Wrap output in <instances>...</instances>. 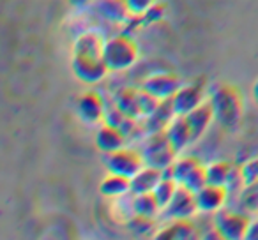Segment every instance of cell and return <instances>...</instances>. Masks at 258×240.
Masks as SVG:
<instances>
[{"instance_id":"13","label":"cell","mask_w":258,"mask_h":240,"mask_svg":"<svg viewBox=\"0 0 258 240\" xmlns=\"http://www.w3.org/2000/svg\"><path fill=\"white\" fill-rule=\"evenodd\" d=\"M187 127L191 131V136H193V141L198 140L205 131L209 129L212 122H214V113H212V106L209 101H204L198 108H195L191 113H187L186 117Z\"/></svg>"},{"instance_id":"27","label":"cell","mask_w":258,"mask_h":240,"mask_svg":"<svg viewBox=\"0 0 258 240\" xmlns=\"http://www.w3.org/2000/svg\"><path fill=\"white\" fill-rule=\"evenodd\" d=\"M129 229L137 235H147L154 229V219L151 217H140V215H133L129 219Z\"/></svg>"},{"instance_id":"12","label":"cell","mask_w":258,"mask_h":240,"mask_svg":"<svg viewBox=\"0 0 258 240\" xmlns=\"http://www.w3.org/2000/svg\"><path fill=\"white\" fill-rule=\"evenodd\" d=\"M226 198H228V191L226 187L218 186H205L202 187L198 193H195V200H197V208L202 212H218L225 205Z\"/></svg>"},{"instance_id":"9","label":"cell","mask_w":258,"mask_h":240,"mask_svg":"<svg viewBox=\"0 0 258 240\" xmlns=\"http://www.w3.org/2000/svg\"><path fill=\"white\" fill-rule=\"evenodd\" d=\"M104 99L96 90H87L76 99V113L89 126H97L104 118Z\"/></svg>"},{"instance_id":"18","label":"cell","mask_w":258,"mask_h":240,"mask_svg":"<svg viewBox=\"0 0 258 240\" xmlns=\"http://www.w3.org/2000/svg\"><path fill=\"white\" fill-rule=\"evenodd\" d=\"M161 179H163V172L144 166L133 179H129V193H133L135 196L152 193Z\"/></svg>"},{"instance_id":"22","label":"cell","mask_w":258,"mask_h":240,"mask_svg":"<svg viewBox=\"0 0 258 240\" xmlns=\"http://www.w3.org/2000/svg\"><path fill=\"white\" fill-rule=\"evenodd\" d=\"M207 168V184L209 186L225 187L230 179V173L233 170V163L230 161H216L212 165L205 166Z\"/></svg>"},{"instance_id":"28","label":"cell","mask_w":258,"mask_h":240,"mask_svg":"<svg viewBox=\"0 0 258 240\" xmlns=\"http://www.w3.org/2000/svg\"><path fill=\"white\" fill-rule=\"evenodd\" d=\"M125 6H127V11L131 15V18H142L147 13V9L152 6V2L151 0H127Z\"/></svg>"},{"instance_id":"1","label":"cell","mask_w":258,"mask_h":240,"mask_svg":"<svg viewBox=\"0 0 258 240\" xmlns=\"http://www.w3.org/2000/svg\"><path fill=\"white\" fill-rule=\"evenodd\" d=\"M214 120H218L225 129H235L244 115V97L239 87L232 83H223L214 90L211 97Z\"/></svg>"},{"instance_id":"4","label":"cell","mask_w":258,"mask_h":240,"mask_svg":"<svg viewBox=\"0 0 258 240\" xmlns=\"http://www.w3.org/2000/svg\"><path fill=\"white\" fill-rule=\"evenodd\" d=\"M140 155L144 159V166L159 170V172H166L177 159V152L166 140L165 133L149 134Z\"/></svg>"},{"instance_id":"23","label":"cell","mask_w":258,"mask_h":240,"mask_svg":"<svg viewBox=\"0 0 258 240\" xmlns=\"http://www.w3.org/2000/svg\"><path fill=\"white\" fill-rule=\"evenodd\" d=\"M131 207H133V215H140V217L154 219L156 214L159 212V207H158V203H156L152 193L138 194V196H135Z\"/></svg>"},{"instance_id":"15","label":"cell","mask_w":258,"mask_h":240,"mask_svg":"<svg viewBox=\"0 0 258 240\" xmlns=\"http://www.w3.org/2000/svg\"><path fill=\"white\" fill-rule=\"evenodd\" d=\"M175 113H173V108L170 101H159V104L156 106V110L145 118L144 127L149 134L156 133H165V129L168 127V124L173 120Z\"/></svg>"},{"instance_id":"31","label":"cell","mask_w":258,"mask_h":240,"mask_svg":"<svg viewBox=\"0 0 258 240\" xmlns=\"http://www.w3.org/2000/svg\"><path fill=\"white\" fill-rule=\"evenodd\" d=\"M200 240H226V238L216 228H211L209 231H205L204 235L200 236Z\"/></svg>"},{"instance_id":"5","label":"cell","mask_w":258,"mask_h":240,"mask_svg":"<svg viewBox=\"0 0 258 240\" xmlns=\"http://www.w3.org/2000/svg\"><path fill=\"white\" fill-rule=\"evenodd\" d=\"M104 165L111 175H120L125 179H133L142 168H144V159L140 152L133 148H120L117 152L104 155Z\"/></svg>"},{"instance_id":"2","label":"cell","mask_w":258,"mask_h":240,"mask_svg":"<svg viewBox=\"0 0 258 240\" xmlns=\"http://www.w3.org/2000/svg\"><path fill=\"white\" fill-rule=\"evenodd\" d=\"M138 53H140V50H138V44L133 37L129 34H117V36L104 41L101 60H103L104 67L108 69V72H120L137 64Z\"/></svg>"},{"instance_id":"26","label":"cell","mask_w":258,"mask_h":240,"mask_svg":"<svg viewBox=\"0 0 258 240\" xmlns=\"http://www.w3.org/2000/svg\"><path fill=\"white\" fill-rule=\"evenodd\" d=\"M239 170H240V179H242V186L249 187L258 182V157L246 161L242 166H239Z\"/></svg>"},{"instance_id":"19","label":"cell","mask_w":258,"mask_h":240,"mask_svg":"<svg viewBox=\"0 0 258 240\" xmlns=\"http://www.w3.org/2000/svg\"><path fill=\"white\" fill-rule=\"evenodd\" d=\"M96 145L101 152L111 154V152H117V150H120V148H124L125 136L117 127L103 124L96 133Z\"/></svg>"},{"instance_id":"3","label":"cell","mask_w":258,"mask_h":240,"mask_svg":"<svg viewBox=\"0 0 258 240\" xmlns=\"http://www.w3.org/2000/svg\"><path fill=\"white\" fill-rule=\"evenodd\" d=\"M159 101H156L152 96H149L145 90L135 89V87H124L115 94V108L125 117L138 120V118H147Z\"/></svg>"},{"instance_id":"20","label":"cell","mask_w":258,"mask_h":240,"mask_svg":"<svg viewBox=\"0 0 258 240\" xmlns=\"http://www.w3.org/2000/svg\"><path fill=\"white\" fill-rule=\"evenodd\" d=\"M97 13L104 20L113 23H127L131 20V15L127 11V6L122 0H103L96 6Z\"/></svg>"},{"instance_id":"21","label":"cell","mask_w":258,"mask_h":240,"mask_svg":"<svg viewBox=\"0 0 258 240\" xmlns=\"http://www.w3.org/2000/svg\"><path fill=\"white\" fill-rule=\"evenodd\" d=\"M99 191H101V194L106 198H120L129 193V179L108 173L103 182H101Z\"/></svg>"},{"instance_id":"25","label":"cell","mask_w":258,"mask_h":240,"mask_svg":"<svg viewBox=\"0 0 258 240\" xmlns=\"http://www.w3.org/2000/svg\"><path fill=\"white\" fill-rule=\"evenodd\" d=\"M205 186H207V168H205V165L202 163L200 166H197V168L186 177V180L182 182V187H186L191 193H198V191Z\"/></svg>"},{"instance_id":"11","label":"cell","mask_w":258,"mask_h":240,"mask_svg":"<svg viewBox=\"0 0 258 240\" xmlns=\"http://www.w3.org/2000/svg\"><path fill=\"white\" fill-rule=\"evenodd\" d=\"M73 72L76 74V78L83 83H99L101 79L106 78L108 69L104 67L101 58H92V57H83V55H73Z\"/></svg>"},{"instance_id":"7","label":"cell","mask_w":258,"mask_h":240,"mask_svg":"<svg viewBox=\"0 0 258 240\" xmlns=\"http://www.w3.org/2000/svg\"><path fill=\"white\" fill-rule=\"evenodd\" d=\"M249 215L244 212H235V210H226L221 208L218 212L214 219V226L226 240H244L246 229L249 226Z\"/></svg>"},{"instance_id":"29","label":"cell","mask_w":258,"mask_h":240,"mask_svg":"<svg viewBox=\"0 0 258 240\" xmlns=\"http://www.w3.org/2000/svg\"><path fill=\"white\" fill-rule=\"evenodd\" d=\"M166 8L168 6L163 4V2H152V6L147 9V13H145L144 16H142V20L147 23H154V22H159V20L165 16L166 13Z\"/></svg>"},{"instance_id":"32","label":"cell","mask_w":258,"mask_h":240,"mask_svg":"<svg viewBox=\"0 0 258 240\" xmlns=\"http://www.w3.org/2000/svg\"><path fill=\"white\" fill-rule=\"evenodd\" d=\"M253 99H254V103H256V106H258V79L254 82V85H253Z\"/></svg>"},{"instance_id":"30","label":"cell","mask_w":258,"mask_h":240,"mask_svg":"<svg viewBox=\"0 0 258 240\" xmlns=\"http://www.w3.org/2000/svg\"><path fill=\"white\" fill-rule=\"evenodd\" d=\"M244 240H258V219L249 221V226H247V229H246Z\"/></svg>"},{"instance_id":"16","label":"cell","mask_w":258,"mask_h":240,"mask_svg":"<svg viewBox=\"0 0 258 240\" xmlns=\"http://www.w3.org/2000/svg\"><path fill=\"white\" fill-rule=\"evenodd\" d=\"M104 46V39L99 32L96 30H87V32L80 34L76 37L75 44H73V51L75 55H83V57H92V58H101Z\"/></svg>"},{"instance_id":"6","label":"cell","mask_w":258,"mask_h":240,"mask_svg":"<svg viewBox=\"0 0 258 240\" xmlns=\"http://www.w3.org/2000/svg\"><path fill=\"white\" fill-rule=\"evenodd\" d=\"M205 97V79H197V82L184 85L177 90L175 96L170 99L175 117H186L187 113L198 108L204 103Z\"/></svg>"},{"instance_id":"10","label":"cell","mask_w":258,"mask_h":240,"mask_svg":"<svg viewBox=\"0 0 258 240\" xmlns=\"http://www.w3.org/2000/svg\"><path fill=\"white\" fill-rule=\"evenodd\" d=\"M197 200H195V193L187 191L186 187L179 186L170 200V203L165 207V215L172 221H184V219H191L197 212Z\"/></svg>"},{"instance_id":"24","label":"cell","mask_w":258,"mask_h":240,"mask_svg":"<svg viewBox=\"0 0 258 240\" xmlns=\"http://www.w3.org/2000/svg\"><path fill=\"white\" fill-rule=\"evenodd\" d=\"M177 187L179 186L175 184V180H172L170 177H163V179L159 180V184L154 187V191H152V196H154L159 208H165L166 205L170 203V200H172L173 194H175Z\"/></svg>"},{"instance_id":"17","label":"cell","mask_w":258,"mask_h":240,"mask_svg":"<svg viewBox=\"0 0 258 240\" xmlns=\"http://www.w3.org/2000/svg\"><path fill=\"white\" fill-rule=\"evenodd\" d=\"M165 136L177 154L193 141L191 131H189V127H187V122L184 117H173V120L165 129Z\"/></svg>"},{"instance_id":"8","label":"cell","mask_w":258,"mask_h":240,"mask_svg":"<svg viewBox=\"0 0 258 240\" xmlns=\"http://www.w3.org/2000/svg\"><path fill=\"white\" fill-rule=\"evenodd\" d=\"M180 76L175 72H156L145 79L142 90L152 96L156 101H170L180 89Z\"/></svg>"},{"instance_id":"14","label":"cell","mask_w":258,"mask_h":240,"mask_svg":"<svg viewBox=\"0 0 258 240\" xmlns=\"http://www.w3.org/2000/svg\"><path fill=\"white\" fill-rule=\"evenodd\" d=\"M152 240H200V233L191 219H184L173 221L170 226L159 229Z\"/></svg>"}]
</instances>
